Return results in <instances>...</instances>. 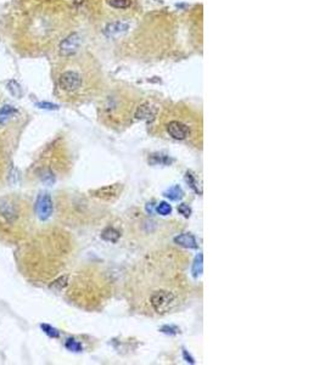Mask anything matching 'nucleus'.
<instances>
[{"mask_svg": "<svg viewBox=\"0 0 325 365\" xmlns=\"http://www.w3.org/2000/svg\"><path fill=\"white\" fill-rule=\"evenodd\" d=\"M134 285L135 306L147 315L174 312L187 295L181 272L173 273L172 265L162 256L160 261L153 258L140 266Z\"/></svg>", "mask_w": 325, "mask_h": 365, "instance_id": "f257e3e1", "label": "nucleus"}, {"mask_svg": "<svg viewBox=\"0 0 325 365\" xmlns=\"http://www.w3.org/2000/svg\"><path fill=\"white\" fill-rule=\"evenodd\" d=\"M32 206L22 195L0 196V242L18 245L30 234Z\"/></svg>", "mask_w": 325, "mask_h": 365, "instance_id": "f03ea898", "label": "nucleus"}, {"mask_svg": "<svg viewBox=\"0 0 325 365\" xmlns=\"http://www.w3.org/2000/svg\"><path fill=\"white\" fill-rule=\"evenodd\" d=\"M160 129L173 140L192 142L201 136V119L189 107L178 105L160 117Z\"/></svg>", "mask_w": 325, "mask_h": 365, "instance_id": "7ed1b4c3", "label": "nucleus"}, {"mask_svg": "<svg viewBox=\"0 0 325 365\" xmlns=\"http://www.w3.org/2000/svg\"><path fill=\"white\" fill-rule=\"evenodd\" d=\"M91 77H93L91 68L88 69L87 72L76 68L65 69L58 78L59 89L66 95L81 98L82 95L90 90L91 83H93Z\"/></svg>", "mask_w": 325, "mask_h": 365, "instance_id": "20e7f679", "label": "nucleus"}, {"mask_svg": "<svg viewBox=\"0 0 325 365\" xmlns=\"http://www.w3.org/2000/svg\"><path fill=\"white\" fill-rule=\"evenodd\" d=\"M131 103V100L128 98L122 96V95L113 94L107 96L105 104L102 106L103 110V117L107 119V123L110 126H123L129 119V117H134L135 112H137L138 106L133 107L127 106Z\"/></svg>", "mask_w": 325, "mask_h": 365, "instance_id": "39448f33", "label": "nucleus"}, {"mask_svg": "<svg viewBox=\"0 0 325 365\" xmlns=\"http://www.w3.org/2000/svg\"><path fill=\"white\" fill-rule=\"evenodd\" d=\"M100 12L107 22L124 21L132 17L138 8V0H99Z\"/></svg>", "mask_w": 325, "mask_h": 365, "instance_id": "423d86ee", "label": "nucleus"}, {"mask_svg": "<svg viewBox=\"0 0 325 365\" xmlns=\"http://www.w3.org/2000/svg\"><path fill=\"white\" fill-rule=\"evenodd\" d=\"M78 47H80V36L77 33H72L60 43L59 53L64 58H69L77 53Z\"/></svg>", "mask_w": 325, "mask_h": 365, "instance_id": "0eeeda50", "label": "nucleus"}, {"mask_svg": "<svg viewBox=\"0 0 325 365\" xmlns=\"http://www.w3.org/2000/svg\"><path fill=\"white\" fill-rule=\"evenodd\" d=\"M121 191H122V185L119 186V184H116V185L105 186V188L96 190L95 196L99 199L106 200V201H113V200L118 198Z\"/></svg>", "mask_w": 325, "mask_h": 365, "instance_id": "6e6552de", "label": "nucleus"}, {"mask_svg": "<svg viewBox=\"0 0 325 365\" xmlns=\"http://www.w3.org/2000/svg\"><path fill=\"white\" fill-rule=\"evenodd\" d=\"M37 211H38V215H39L42 219H46L50 215V213H52L53 204H52V200H50L48 195L42 196L39 201H38Z\"/></svg>", "mask_w": 325, "mask_h": 365, "instance_id": "1a4fd4ad", "label": "nucleus"}, {"mask_svg": "<svg viewBox=\"0 0 325 365\" xmlns=\"http://www.w3.org/2000/svg\"><path fill=\"white\" fill-rule=\"evenodd\" d=\"M15 113H16V110L12 106H8V105H6V106L0 110V123H4L5 120H8L12 115H15Z\"/></svg>", "mask_w": 325, "mask_h": 365, "instance_id": "9d476101", "label": "nucleus"}, {"mask_svg": "<svg viewBox=\"0 0 325 365\" xmlns=\"http://www.w3.org/2000/svg\"><path fill=\"white\" fill-rule=\"evenodd\" d=\"M6 172H8V156H4V155L0 152V184L4 182Z\"/></svg>", "mask_w": 325, "mask_h": 365, "instance_id": "9b49d317", "label": "nucleus"}, {"mask_svg": "<svg viewBox=\"0 0 325 365\" xmlns=\"http://www.w3.org/2000/svg\"><path fill=\"white\" fill-rule=\"evenodd\" d=\"M177 241H178L181 245H184L187 247H196V242H195L194 237L189 236V235H182L181 237L177 239Z\"/></svg>", "mask_w": 325, "mask_h": 365, "instance_id": "f8f14e48", "label": "nucleus"}, {"mask_svg": "<svg viewBox=\"0 0 325 365\" xmlns=\"http://www.w3.org/2000/svg\"><path fill=\"white\" fill-rule=\"evenodd\" d=\"M8 87H9V88H8L9 90H10L11 93L15 95V96H18V95H20V90H21L20 88H21V87H20V85H18V84L16 83V82H15V81H11L10 83L8 84Z\"/></svg>", "mask_w": 325, "mask_h": 365, "instance_id": "ddd939ff", "label": "nucleus"}, {"mask_svg": "<svg viewBox=\"0 0 325 365\" xmlns=\"http://www.w3.org/2000/svg\"><path fill=\"white\" fill-rule=\"evenodd\" d=\"M157 212H159L160 214H163V215L169 214L171 213V206H169L168 204H166V202H162V204L157 207Z\"/></svg>", "mask_w": 325, "mask_h": 365, "instance_id": "4468645a", "label": "nucleus"}]
</instances>
